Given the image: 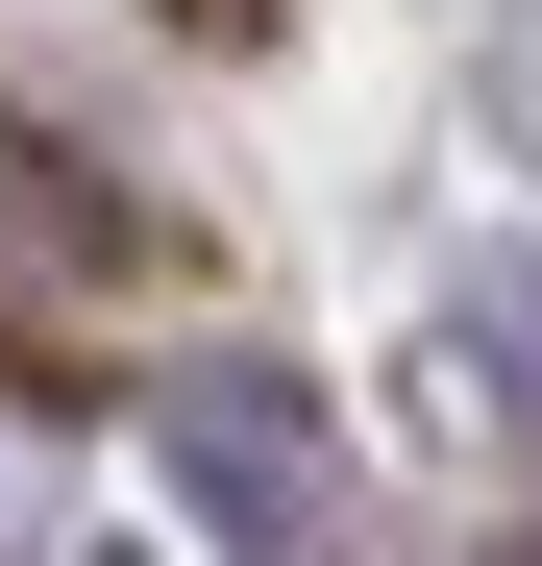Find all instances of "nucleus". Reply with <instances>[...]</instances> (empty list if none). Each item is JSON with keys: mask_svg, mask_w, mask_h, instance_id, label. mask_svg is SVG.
<instances>
[{"mask_svg": "<svg viewBox=\"0 0 542 566\" xmlns=\"http://www.w3.org/2000/svg\"><path fill=\"white\" fill-rule=\"evenodd\" d=\"M148 468H173V517H198L222 566H371V468L321 443L296 369H173V395H148Z\"/></svg>", "mask_w": 542, "mask_h": 566, "instance_id": "nucleus-1", "label": "nucleus"}, {"mask_svg": "<svg viewBox=\"0 0 542 566\" xmlns=\"http://www.w3.org/2000/svg\"><path fill=\"white\" fill-rule=\"evenodd\" d=\"M444 345L493 369V443H542V247H469V296H444Z\"/></svg>", "mask_w": 542, "mask_h": 566, "instance_id": "nucleus-2", "label": "nucleus"}, {"mask_svg": "<svg viewBox=\"0 0 542 566\" xmlns=\"http://www.w3.org/2000/svg\"><path fill=\"white\" fill-rule=\"evenodd\" d=\"M198 25H247V0H198Z\"/></svg>", "mask_w": 542, "mask_h": 566, "instance_id": "nucleus-3", "label": "nucleus"}]
</instances>
